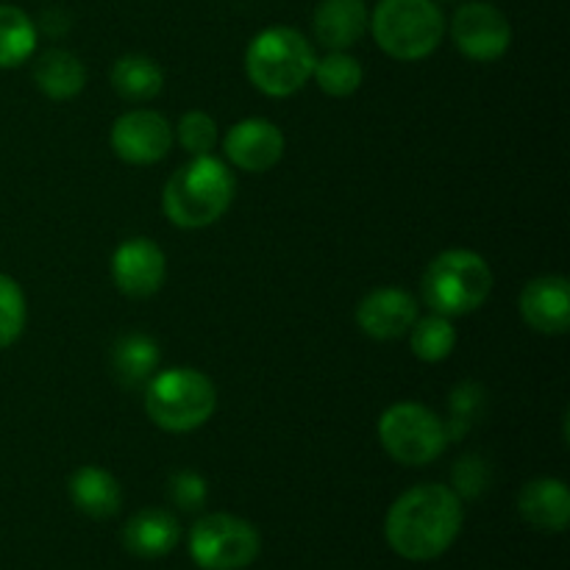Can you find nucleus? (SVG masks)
I'll use <instances>...</instances> for the list:
<instances>
[{"mask_svg":"<svg viewBox=\"0 0 570 570\" xmlns=\"http://www.w3.org/2000/svg\"><path fill=\"white\" fill-rule=\"evenodd\" d=\"M26 295L11 276L0 273V351L14 345L26 328Z\"/></svg>","mask_w":570,"mask_h":570,"instance_id":"nucleus-26","label":"nucleus"},{"mask_svg":"<svg viewBox=\"0 0 570 570\" xmlns=\"http://www.w3.org/2000/svg\"><path fill=\"white\" fill-rule=\"evenodd\" d=\"M367 26L384 53L399 61H421L443 42L445 17L434 0H382Z\"/></svg>","mask_w":570,"mask_h":570,"instance_id":"nucleus-6","label":"nucleus"},{"mask_svg":"<svg viewBox=\"0 0 570 570\" xmlns=\"http://www.w3.org/2000/svg\"><path fill=\"white\" fill-rule=\"evenodd\" d=\"M167 495L173 504L184 512H195L206 504L209 499V484L200 473L195 471H176L167 482Z\"/></svg>","mask_w":570,"mask_h":570,"instance_id":"nucleus-29","label":"nucleus"},{"mask_svg":"<svg viewBox=\"0 0 570 570\" xmlns=\"http://www.w3.org/2000/svg\"><path fill=\"white\" fill-rule=\"evenodd\" d=\"M462 499L445 484H417L393 501L384 518V538L410 562L438 560L460 538Z\"/></svg>","mask_w":570,"mask_h":570,"instance_id":"nucleus-1","label":"nucleus"},{"mask_svg":"<svg viewBox=\"0 0 570 570\" xmlns=\"http://www.w3.org/2000/svg\"><path fill=\"white\" fill-rule=\"evenodd\" d=\"M523 323L538 334H566L570 328V284L566 276L532 278L518 298Z\"/></svg>","mask_w":570,"mask_h":570,"instance_id":"nucleus-14","label":"nucleus"},{"mask_svg":"<svg viewBox=\"0 0 570 570\" xmlns=\"http://www.w3.org/2000/svg\"><path fill=\"white\" fill-rule=\"evenodd\" d=\"M67 488H70V501L76 504V510L92 521H106V518L117 515L122 507L120 482L98 465L78 468Z\"/></svg>","mask_w":570,"mask_h":570,"instance_id":"nucleus-18","label":"nucleus"},{"mask_svg":"<svg viewBox=\"0 0 570 570\" xmlns=\"http://www.w3.org/2000/svg\"><path fill=\"white\" fill-rule=\"evenodd\" d=\"M449 31L456 50L471 61L501 59L512 45V28L504 11L495 9L493 3H479V0L454 11Z\"/></svg>","mask_w":570,"mask_h":570,"instance_id":"nucleus-9","label":"nucleus"},{"mask_svg":"<svg viewBox=\"0 0 570 570\" xmlns=\"http://www.w3.org/2000/svg\"><path fill=\"white\" fill-rule=\"evenodd\" d=\"M518 512L538 532H566L570 521V493L562 479H532L518 493Z\"/></svg>","mask_w":570,"mask_h":570,"instance_id":"nucleus-15","label":"nucleus"},{"mask_svg":"<svg viewBox=\"0 0 570 570\" xmlns=\"http://www.w3.org/2000/svg\"><path fill=\"white\" fill-rule=\"evenodd\" d=\"M217 410V390L206 373L195 367L156 371L145 384V412L159 429L187 434L204 426Z\"/></svg>","mask_w":570,"mask_h":570,"instance_id":"nucleus-5","label":"nucleus"},{"mask_svg":"<svg viewBox=\"0 0 570 570\" xmlns=\"http://www.w3.org/2000/svg\"><path fill=\"white\" fill-rule=\"evenodd\" d=\"M37 50V26L17 6L0 3V70L20 67Z\"/></svg>","mask_w":570,"mask_h":570,"instance_id":"nucleus-22","label":"nucleus"},{"mask_svg":"<svg viewBox=\"0 0 570 570\" xmlns=\"http://www.w3.org/2000/svg\"><path fill=\"white\" fill-rule=\"evenodd\" d=\"M234 200V176L217 156H193L178 167L161 193V212L178 228H206L220 220Z\"/></svg>","mask_w":570,"mask_h":570,"instance_id":"nucleus-2","label":"nucleus"},{"mask_svg":"<svg viewBox=\"0 0 570 570\" xmlns=\"http://www.w3.org/2000/svg\"><path fill=\"white\" fill-rule=\"evenodd\" d=\"M315 48L301 31L289 26H273L256 33L245 50L248 81L267 98H289L315 72Z\"/></svg>","mask_w":570,"mask_h":570,"instance_id":"nucleus-3","label":"nucleus"},{"mask_svg":"<svg viewBox=\"0 0 570 570\" xmlns=\"http://www.w3.org/2000/svg\"><path fill=\"white\" fill-rule=\"evenodd\" d=\"M178 540H181V527L170 512L159 510V507L139 510L137 515L128 518L126 529H122V546L142 560L170 554Z\"/></svg>","mask_w":570,"mask_h":570,"instance_id":"nucleus-17","label":"nucleus"},{"mask_svg":"<svg viewBox=\"0 0 570 570\" xmlns=\"http://www.w3.org/2000/svg\"><path fill=\"white\" fill-rule=\"evenodd\" d=\"M410 345L412 354L429 365L449 360L456 348L454 323H451V317L434 315V312L429 317H417L410 328Z\"/></svg>","mask_w":570,"mask_h":570,"instance_id":"nucleus-23","label":"nucleus"},{"mask_svg":"<svg viewBox=\"0 0 570 570\" xmlns=\"http://www.w3.org/2000/svg\"><path fill=\"white\" fill-rule=\"evenodd\" d=\"M33 81L50 100H70L87 87V67L70 50H45L33 65Z\"/></svg>","mask_w":570,"mask_h":570,"instance_id":"nucleus-20","label":"nucleus"},{"mask_svg":"<svg viewBox=\"0 0 570 570\" xmlns=\"http://www.w3.org/2000/svg\"><path fill=\"white\" fill-rule=\"evenodd\" d=\"M111 87L128 104H148L165 87V72L150 56H120L111 67Z\"/></svg>","mask_w":570,"mask_h":570,"instance_id":"nucleus-21","label":"nucleus"},{"mask_svg":"<svg viewBox=\"0 0 570 570\" xmlns=\"http://www.w3.org/2000/svg\"><path fill=\"white\" fill-rule=\"evenodd\" d=\"M159 345L142 332H128L111 348V373L128 390H145V384L159 371Z\"/></svg>","mask_w":570,"mask_h":570,"instance_id":"nucleus-19","label":"nucleus"},{"mask_svg":"<svg viewBox=\"0 0 570 570\" xmlns=\"http://www.w3.org/2000/svg\"><path fill=\"white\" fill-rule=\"evenodd\" d=\"M259 551L262 538L254 523L228 512L198 518L189 532V554L204 570H243Z\"/></svg>","mask_w":570,"mask_h":570,"instance_id":"nucleus-8","label":"nucleus"},{"mask_svg":"<svg viewBox=\"0 0 570 570\" xmlns=\"http://www.w3.org/2000/svg\"><path fill=\"white\" fill-rule=\"evenodd\" d=\"M490 484H493V468L479 454L462 456L451 468V490L460 499H479V495L488 493Z\"/></svg>","mask_w":570,"mask_h":570,"instance_id":"nucleus-28","label":"nucleus"},{"mask_svg":"<svg viewBox=\"0 0 570 570\" xmlns=\"http://www.w3.org/2000/svg\"><path fill=\"white\" fill-rule=\"evenodd\" d=\"M312 78L317 81V87L323 89L332 98H348L365 81V70H362L360 61L348 53V50H332L323 59L315 61V72Z\"/></svg>","mask_w":570,"mask_h":570,"instance_id":"nucleus-25","label":"nucleus"},{"mask_svg":"<svg viewBox=\"0 0 570 570\" xmlns=\"http://www.w3.org/2000/svg\"><path fill=\"white\" fill-rule=\"evenodd\" d=\"M417 321L415 295L401 287H379L356 304V323L373 340H399Z\"/></svg>","mask_w":570,"mask_h":570,"instance_id":"nucleus-13","label":"nucleus"},{"mask_svg":"<svg viewBox=\"0 0 570 570\" xmlns=\"http://www.w3.org/2000/svg\"><path fill=\"white\" fill-rule=\"evenodd\" d=\"M488 412V390L479 382H460L449 395V417H445V434L451 440H462Z\"/></svg>","mask_w":570,"mask_h":570,"instance_id":"nucleus-24","label":"nucleus"},{"mask_svg":"<svg viewBox=\"0 0 570 570\" xmlns=\"http://www.w3.org/2000/svg\"><path fill=\"white\" fill-rule=\"evenodd\" d=\"M111 150L128 165H156L170 154L176 134L173 126L150 109H131L111 126Z\"/></svg>","mask_w":570,"mask_h":570,"instance_id":"nucleus-10","label":"nucleus"},{"mask_svg":"<svg viewBox=\"0 0 570 570\" xmlns=\"http://www.w3.org/2000/svg\"><path fill=\"white\" fill-rule=\"evenodd\" d=\"M379 443L395 462L421 468L449 449L443 417L415 401H399L379 417Z\"/></svg>","mask_w":570,"mask_h":570,"instance_id":"nucleus-7","label":"nucleus"},{"mask_svg":"<svg viewBox=\"0 0 570 570\" xmlns=\"http://www.w3.org/2000/svg\"><path fill=\"white\" fill-rule=\"evenodd\" d=\"M167 278L165 250L148 237H131L111 256V282L128 298H150Z\"/></svg>","mask_w":570,"mask_h":570,"instance_id":"nucleus-11","label":"nucleus"},{"mask_svg":"<svg viewBox=\"0 0 570 570\" xmlns=\"http://www.w3.org/2000/svg\"><path fill=\"white\" fill-rule=\"evenodd\" d=\"M287 139L276 122L265 117H248L228 128L223 139L226 159L243 173H267L282 161Z\"/></svg>","mask_w":570,"mask_h":570,"instance_id":"nucleus-12","label":"nucleus"},{"mask_svg":"<svg viewBox=\"0 0 570 570\" xmlns=\"http://www.w3.org/2000/svg\"><path fill=\"white\" fill-rule=\"evenodd\" d=\"M490 293H493V271L482 254L468 248L438 254L421 278V295L434 315H471L484 306Z\"/></svg>","mask_w":570,"mask_h":570,"instance_id":"nucleus-4","label":"nucleus"},{"mask_svg":"<svg viewBox=\"0 0 570 570\" xmlns=\"http://www.w3.org/2000/svg\"><path fill=\"white\" fill-rule=\"evenodd\" d=\"M178 145L187 150L189 156H206L215 150L217 145V122L215 117L206 115V111L193 109L178 120V126L173 128Z\"/></svg>","mask_w":570,"mask_h":570,"instance_id":"nucleus-27","label":"nucleus"},{"mask_svg":"<svg viewBox=\"0 0 570 570\" xmlns=\"http://www.w3.org/2000/svg\"><path fill=\"white\" fill-rule=\"evenodd\" d=\"M367 14L365 0H321L315 9V37L328 50H348L365 37Z\"/></svg>","mask_w":570,"mask_h":570,"instance_id":"nucleus-16","label":"nucleus"}]
</instances>
